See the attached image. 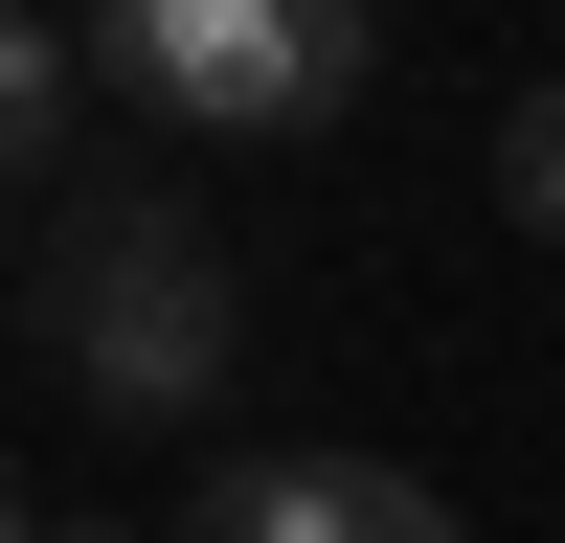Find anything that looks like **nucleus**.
<instances>
[{
	"label": "nucleus",
	"instance_id": "nucleus-3",
	"mask_svg": "<svg viewBox=\"0 0 565 543\" xmlns=\"http://www.w3.org/2000/svg\"><path fill=\"white\" fill-rule=\"evenodd\" d=\"M181 543H476L407 453H226L204 498H181Z\"/></svg>",
	"mask_w": 565,
	"mask_h": 543
},
{
	"label": "nucleus",
	"instance_id": "nucleus-5",
	"mask_svg": "<svg viewBox=\"0 0 565 543\" xmlns=\"http://www.w3.org/2000/svg\"><path fill=\"white\" fill-rule=\"evenodd\" d=\"M498 204H521V226H543V249H565V68L521 91V114H498Z\"/></svg>",
	"mask_w": 565,
	"mask_h": 543
},
{
	"label": "nucleus",
	"instance_id": "nucleus-6",
	"mask_svg": "<svg viewBox=\"0 0 565 543\" xmlns=\"http://www.w3.org/2000/svg\"><path fill=\"white\" fill-rule=\"evenodd\" d=\"M45 543H136V521H90V498H45Z\"/></svg>",
	"mask_w": 565,
	"mask_h": 543
},
{
	"label": "nucleus",
	"instance_id": "nucleus-4",
	"mask_svg": "<svg viewBox=\"0 0 565 543\" xmlns=\"http://www.w3.org/2000/svg\"><path fill=\"white\" fill-rule=\"evenodd\" d=\"M68 91H90V45L45 23V0H0V181H45V159H68Z\"/></svg>",
	"mask_w": 565,
	"mask_h": 543
},
{
	"label": "nucleus",
	"instance_id": "nucleus-7",
	"mask_svg": "<svg viewBox=\"0 0 565 543\" xmlns=\"http://www.w3.org/2000/svg\"><path fill=\"white\" fill-rule=\"evenodd\" d=\"M0 543H45V498H23V476H0Z\"/></svg>",
	"mask_w": 565,
	"mask_h": 543
},
{
	"label": "nucleus",
	"instance_id": "nucleus-1",
	"mask_svg": "<svg viewBox=\"0 0 565 543\" xmlns=\"http://www.w3.org/2000/svg\"><path fill=\"white\" fill-rule=\"evenodd\" d=\"M45 362H68L114 430H181V407H226V362H249V317H226V249L181 204H90L68 249H45Z\"/></svg>",
	"mask_w": 565,
	"mask_h": 543
},
{
	"label": "nucleus",
	"instance_id": "nucleus-2",
	"mask_svg": "<svg viewBox=\"0 0 565 543\" xmlns=\"http://www.w3.org/2000/svg\"><path fill=\"white\" fill-rule=\"evenodd\" d=\"M362 0H90V68L159 136H340L362 114Z\"/></svg>",
	"mask_w": 565,
	"mask_h": 543
}]
</instances>
